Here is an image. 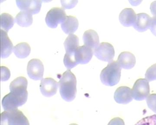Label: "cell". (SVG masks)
<instances>
[{
	"label": "cell",
	"instance_id": "1",
	"mask_svg": "<svg viewBox=\"0 0 156 125\" xmlns=\"http://www.w3.org/2000/svg\"><path fill=\"white\" fill-rule=\"evenodd\" d=\"M58 84L62 98L67 102L74 100L77 93V81L70 70H68L62 75Z\"/></svg>",
	"mask_w": 156,
	"mask_h": 125
},
{
	"label": "cell",
	"instance_id": "2",
	"mask_svg": "<svg viewBox=\"0 0 156 125\" xmlns=\"http://www.w3.org/2000/svg\"><path fill=\"white\" fill-rule=\"evenodd\" d=\"M121 69L117 61L109 62L101 73L100 80L102 84L109 87L117 84L121 78Z\"/></svg>",
	"mask_w": 156,
	"mask_h": 125
},
{
	"label": "cell",
	"instance_id": "3",
	"mask_svg": "<svg viewBox=\"0 0 156 125\" xmlns=\"http://www.w3.org/2000/svg\"><path fill=\"white\" fill-rule=\"evenodd\" d=\"M1 125H30V123L27 118L17 109L2 112Z\"/></svg>",
	"mask_w": 156,
	"mask_h": 125
},
{
	"label": "cell",
	"instance_id": "4",
	"mask_svg": "<svg viewBox=\"0 0 156 125\" xmlns=\"http://www.w3.org/2000/svg\"><path fill=\"white\" fill-rule=\"evenodd\" d=\"M27 80L23 77H19L11 82L10 85L11 93L26 102L28 97Z\"/></svg>",
	"mask_w": 156,
	"mask_h": 125
},
{
	"label": "cell",
	"instance_id": "5",
	"mask_svg": "<svg viewBox=\"0 0 156 125\" xmlns=\"http://www.w3.org/2000/svg\"><path fill=\"white\" fill-rule=\"evenodd\" d=\"M131 90L133 99L136 101L144 100L150 95L149 82L146 79H139L134 83Z\"/></svg>",
	"mask_w": 156,
	"mask_h": 125
},
{
	"label": "cell",
	"instance_id": "6",
	"mask_svg": "<svg viewBox=\"0 0 156 125\" xmlns=\"http://www.w3.org/2000/svg\"><path fill=\"white\" fill-rule=\"evenodd\" d=\"M66 17L67 15L63 8H53L47 13L45 21L49 27L56 28L58 23L64 22Z\"/></svg>",
	"mask_w": 156,
	"mask_h": 125
},
{
	"label": "cell",
	"instance_id": "7",
	"mask_svg": "<svg viewBox=\"0 0 156 125\" xmlns=\"http://www.w3.org/2000/svg\"><path fill=\"white\" fill-rule=\"evenodd\" d=\"M94 54L99 60L110 62L112 61L115 57V49L111 44L102 42L94 50Z\"/></svg>",
	"mask_w": 156,
	"mask_h": 125
},
{
	"label": "cell",
	"instance_id": "8",
	"mask_svg": "<svg viewBox=\"0 0 156 125\" xmlns=\"http://www.w3.org/2000/svg\"><path fill=\"white\" fill-rule=\"evenodd\" d=\"M44 66L41 60L33 59L29 61L27 66L28 76L35 80H42L44 75Z\"/></svg>",
	"mask_w": 156,
	"mask_h": 125
},
{
	"label": "cell",
	"instance_id": "9",
	"mask_svg": "<svg viewBox=\"0 0 156 125\" xmlns=\"http://www.w3.org/2000/svg\"><path fill=\"white\" fill-rule=\"evenodd\" d=\"M58 84L52 78H46L41 80L40 88L41 93L46 97H50L57 93Z\"/></svg>",
	"mask_w": 156,
	"mask_h": 125
},
{
	"label": "cell",
	"instance_id": "10",
	"mask_svg": "<svg viewBox=\"0 0 156 125\" xmlns=\"http://www.w3.org/2000/svg\"><path fill=\"white\" fill-rule=\"evenodd\" d=\"M19 97L10 92L4 97L2 100V105L5 111H11L17 109L19 106L25 104Z\"/></svg>",
	"mask_w": 156,
	"mask_h": 125
},
{
	"label": "cell",
	"instance_id": "11",
	"mask_svg": "<svg viewBox=\"0 0 156 125\" xmlns=\"http://www.w3.org/2000/svg\"><path fill=\"white\" fill-rule=\"evenodd\" d=\"M16 4L20 10L29 12L32 14H37L40 12L41 7L42 1L37 0L16 1Z\"/></svg>",
	"mask_w": 156,
	"mask_h": 125
},
{
	"label": "cell",
	"instance_id": "12",
	"mask_svg": "<svg viewBox=\"0 0 156 125\" xmlns=\"http://www.w3.org/2000/svg\"><path fill=\"white\" fill-rule=\"evenodd\" d=\"M132 90L128 87L122 86L116 90L114 94V99L117 103L127 104L133 100Z\"/></svg>",
	"mask_w": 156,
	"mask_h": 125
},
{
	"label": "cell",
	"instance_id": "13",
	"mask_svg": "<svg viewBox=\"0 0 156 125\" xmlns=\"http://www.w3.org/2000/svg\"><path fill=\"white\" fill-rule=\"evenodd\" d=\"M94 51L85 45L78 47L75 51V58L77 64L88 63L92 59Z\"/></svg>",
	"mask_w": 156,
	"mask_h": 125
},
{
	"label": "cell",
	"instance_id": "14",
	"mask_svg": "<svg viewBox=\"0 0 156 125\" xmlns=\"http://www.w3.org/2000/svg\"><path fill=\"white\" fill-rule=\"evenodd\" d=\"M121 68L131 69L136 63V58L134 54L129 52H123L120 54L117 60Z\"/></svg>",
	"mask_w": 156,
	"mask_h": 125
},
{
	"label": "cell",
	"instance_id": "15",
	"mask_svg": "<svg viewBox=\"0 0 156 125\" xmlns=\"http://www.w3.org/2000/svg\"><path fill=\"white\" fill-rule=\"evenodd\" d=\"M14 49L13 44L8 35L7 32L1 30V57L6 58L9 57Z\"/></svg>",
	"mask_w": 156,
	"mask_h": 125
},
{
	"label": "cell",
	"instance_id": "16",
	"mask_svg": "<svg viewBox=\"0 0 156 125\" xmlns=\"http://www.w3.org/2000/svg\"><path fill=\"white\" fill-rule=\"evenodd\" d=\"M151 17L146 13H140L136 14V21L134 28L140 32L147 30L150 27Z\"/></svg>",
	"mask_w": 156,
	"mask_h": 125
},
{
	"label": "cell",
	"instance_id": "17",
	"mask_svg": "<svg viewBox=\"0 0 156 125\" xmlns=\"http://www.w3.org/2000/svg\"><path fill=\"white\" fill-rule=\"evenodd\" d=\"M136 14L132 9H125L120 13L119 19L120 23L126 27L133 26L136 21Z\"/></svg>",
	"mask_w": 156,
	"mask_h": 125
},
{
	"label": "cell",
	"instance_id": "18",
	"mask_svg": "<svg viewBox=\"0 0 156 125\" xmlns=\"http://www.w3.org/2000/svg\"><path fill=\"white\" fill-rule=\"evenodd\" d=\"M83 41L84 45L91 48L93 51L99 45V36L97 33L93 30H89L84 32Z\"/></svg>",
	"mask_w": 156,
	"mask_h": 125
},
{
	"label": "cell",
	"instance_id": "19",
	"mask_svg": "<svg viewBox=\"0 0 156 125\" xmlns=\"http://www.w3.org/2000/svg\"><path fill=\"white\" fill-rule=\"evenodd\" d=\"M61 28L66 34H73L77 30L79 21L76 17L73 16H67L66 19L61 23Z\"/></svg>",
	"mask_w": 156,
	"mask_h": 125
},
{
	"label": "cell",
	"instance_id": "20",
	"mask_svg": "<svg viewBox=\"0 0 156 125\" xmlns=\"http://www.w3.org/2000/svg\"><path fill=\"white\" fill-rule=\"evenodd\" d=\"M64 45L66 53L75 54L79 47V38L74 34H69L65 41Z\"/></svg>",
	"mask_w": 156,
	"mask_h": 125
},
{
	"label": "cell",
	"instance_id": "21",
	"mask_svg": "<svg viewBox=\"0 0 156 125\" xmlns=\"http://www.w3.org/2000/svg\"><path fill=\"white\" fill-rule=\"evenodd\" d=\"M15 21L20 26L25 27L29 26L32 24L33 21L32 14L26 11H20L16 15Z\"/></svg>",
	"mask_w": 156,
	"mask_h": 125
},
{
	"label": "cell",
	"instance_id": "22",
	"mask_svg": "<svg viewBox=\"0 0 156 125\" xmlns=\"http://www.w3.org/2000/svg\"><path fill=\"white\" fill-rule=\"evenodd\" d=\"M31 48L28 43L22 42L15 45L13 52L16 57L19 58H24L28 57L30 54Z\"/></svg>",
	"mask_w": 156,
	"mask_h": 125
},
{
	"label": "cell",
	"instance_id": "23",
	"mask_svg": "<svg viewBox=\"0 0 156 125\" xmlns=\"http://www.w3.org/2000/svg\"><path fill=\"white\" fill-rule=\"evenodd\" d=\"M14 21L13 16L8 13L1 14V28L6 32L9 31L14 25Z\"/></svg>",
	"mask_w": 156,
	"mask_h": 125
},
{
	"label": "cell",
	"instance_id": "24",
	"mask_svg": "<svg viewBox=\"0 0 156 125\" xmlns=\"http://www.w3.org/2000/svg\"><path fill=\"white\" fill-rule=\"evenodd\" d=\"M75 54L66 53L65 54L63 62L66 67L69 70H70L78 65L76 60Z\"/></svg>",
	"mask_w": 156,
	"mask_h": 125
},
{
	"label": "cell",
	"instance_id": "25",
	"mask_svg": "<svg viewBox=\"0 0 156 125\" xmlns=\"http://www.w3.org/2000/svg\"><path fill=\"white\" fill-rule=\"evenodd\" d=\"M145 79L148 82L156 80V63L152 65L146 72Z\"/></svg>",
	"mask_w": 156,
	"mask_h": 125
},
{
	"label": "cell",
	"instance_id": "26",
	"mask_svg": "<svg viewBox=\"0 0 156 125\" xmlns=\"http://www.w3.org/2000/svg\"><path fill=\"white\" fill-rule=\"evenodd\" d=\"M134 125H156V115L144 118Z\"/></svg>",
	"mask_w": 156,
	"mask_h": 125
},
{
	"label": "cell",
	"instance_id": "27",
	"mask_svg": "<svg viewBox=\"0 0 156 125\" xmlns=\"http://www.w3.org/2000/svg\"><path fill=\"white\" fill-rule=\"evenodd\" d=\"M146 100L149 108L156 113V94H150Z\"/></svg>",
	"mask_w": 156,
	"mask_h": 125
},
{
	"label": "cell",
	"instance_id": "28",
	"mask_svg": "<svg viewBox=\"0 0 156 125\" xmlns=\"http://www.w3.org/2000/svg\"><path fill=\"white\" fill-rule=\"evenodd\" d=\"M11 77V72L9 69L5 66H1V80L2 81L8 80Z\"/></svg>",
	"mask_w": 156,
	"mask_h": 125
},
{
	"label": "cell",
	"instance_id": "29",
	"mask_svg": "<svg viewBox=\"0 0 156 125\" xmlns=\"http://www.w3.org/2000/svg\"><path fill=\"white\" fill-rule=\"evenodd\" d=\"M61 2L63 9H70L77 5L78 1H61Z\"/></svg>",
	"mask_w": 156,
	"mask_h": 125
},
{
	"label": "cell",
	"instance_id": "30",
	"mask_svg": "<svg viewBox=\"0 0 156 125\" xmlns=\"http://www.w3.org/2000/svg\"><path fill=\"white\" fill-rule=\"evenodd\" d=\"M108 125H125V123L121 118L115 117L110 120Z\"/></svg>",
	"mask_w": 156,
	"mask_h": 125
},
{
	"label": "cell",
	"instance_id": "31",
	"mask_svg": "<svg viewBox=\"0 0 156 125\" xmlns=\"http://www.w3.org/2000/svg\"><path fill=\"white\" fill-rule=\"evenodd\" d=\"M149 29L152 33L156 36V17H153L151 18Z\"/></svg>",
	"mask_w": 156,
	"mask_h": 125
},
{
	"label": "cell",
	"instance_id": "32",
	"mask_svg": "<svg viewBox=\"0 0 156 125\" xmlns=\"http://www.w3.org/2000/svg\"><path fill=\"white\" fill-rule=\"evenodd\" d=\"M151 12L154 17H156V1L153 2L150 6Z\"/></svg>",
	"mask_w": 156,
	"mask_h": 125
},
{
	"label": "cell",
	"instance_id": "33",
	"mask_svg": "<svg viewBox=\"0 0 156 125\" xmlns=\"http://www.w3.org/2000/svg\"><path fill=\"white\" fill-rule=\"evenodd\" d=\"M69 125H78L77 124H76V123H72V124H70Z\"/></svg>",
	"mask_w": 156,
	"mask_h": 125
}]
</instances>
